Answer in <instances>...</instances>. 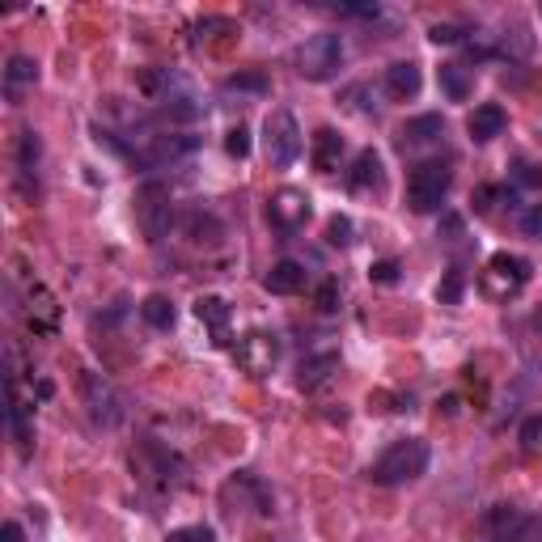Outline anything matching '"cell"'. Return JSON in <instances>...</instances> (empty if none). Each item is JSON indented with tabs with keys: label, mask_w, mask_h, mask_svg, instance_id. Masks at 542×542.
Here are the masks:
<instances>
[{
	"label": "cell",
	"mask_w": 542,
	"mask_h": 542,
	"mask_svg": "<svg viewBox=\"0 0 542 542\" xmlns=\"http://www.w3.org/2000/svg\"><path fill=\"white\" fill-rule=\"evenodd\" d=\"M483 526H487V542H530L538 521L521 513L517 504H492Z\"/></svg>",
	"instance_id": "cell-11"
},
{
	"label": "cell",
	"mask_w": 542,
	"mask_h": 542,
	"mask_svg": "<svg viewBox=\"0 0 542 542\" xmlns=\"http://www.w3.org/2000/svg\"><path fill=\"white\" fill-rule=\"evenodd\" d=\"M504 128H509V115H504V106H496V102L475 106V115L466 119V132H471L475 144H492L496 136H504Z\"/></svg>",
	"instance_id": "cell-17"
},
{
	"label": "cell",
	"mask_w": 542,
	"mask_h": 542,
	"mask_svg": "<svg viewBox=\"0 0 542 542\" xmlns=\"http://www.w3.org/2000/svg\"><path fill=\"white\" fill-rule=\"evenodd\" d=\"M521 229H526L530 238H538V242H542V204H534L526 216H521Z\"/></svg>",
	"instance_id": "cell-38"
},
{
	"label": "cell",
	"mask_w": 542,
	"mask_h": 542,
	"mask_svg": "<svg viewBox=\"0 0 542 542\" xmlns=\"http://www.w3.org/2000/svg\"><path fill=\"white\" fill-rule=\"evenodd\" d=\"M343 68V34L322 30L297 47V72L305 81H331Z\"/></svg>",
	"instance_id": "cell-4"
},
{
	"label": "cell",
	"mask_w": 542,
	"mask_h": 542,
	"mask_svg": "<svg viewBox=\"0 0 542 542\" xmlns=\"http://www.w3.org/2000/svg\"><path fill=\"white\" fill-rule=\"evenodd\" d=\"M339 369V356L335 352H318V356H305L297 365V386L301 390H318L322 382H331V373Z\"/></svg>",
	"instance_id": "cell-21"
},
{
	"label": "cell",
	"mask_w": 542,
	"mask_h": 542,
	"mask_svg": "<svg viewBox=\"0 0 542 542\" xmlns=\"http://www.w3.org/2000/svg\"><path fill=\"white\" fill-rule=\"evenodd\" d=\"M77 386H81V403H85V411H89V420H94L98 428H119V424H123V415H128V411H123L119 390L106 382L102 373L81 369Z\"/></svg>",
	"instance_id": "cell-5"
},
{
	"label": "cell",
	"mask_w": 542,
	"mask_h": 542,
	"mask_svg": "<svg viewBox=\"0 0 542 542\" xmlns=\"http://www.w3.org/2000/svg\"><path fill=\"white\" fill-rule=\"evenodd\" d=\"M420 85H424V72H420V64H415V60H394L386 68V94L394 102L415 98V94H420Z\"/></svg>",
	"instance_id": "cell-16"
},
{
	"label": "cell",
	"mask_w": 542,
	"mask_h": 542,
	"mask_svg": "<svg viewBox=\"0 0 542 542\" xmlns=\"http://www.w3.org/2000/svg\"><path fill=\"white\" fill-rule=\"evenodd\" d=\"M136 216H140V229L149 242H161L174 225V204H170V191L161 183H144L136 191Z\"/></svg>",
	"instance_id": "cell-8"
},
{
	"label": "cell",
	"mask_w": 542,
	"mask_h": 542,
	"mask_svg": "<svg viewBox=\"0 0 542 542\" xmlns=\"http://www.w3.org/2000/svg\"><path fill=\"white\" fill-rule=\"evenodd\" d=\"M513 183H517V187H530V191H538V187H542V170L534 166V161L521 157V161H513Z\"/></svg>",
	"instance_id": "cell-32"
},
{
	"label": "cell",
	"mask_w": 542,
	"mask_h": 542,
	"mask_svg": "<svg viewBox=\"0 0 542 542\" xmlns=\"http://www.w3.org/2000/svg\"><path fill=\"white\" fill-rule=\"evenodd\" d=\"M305 284H310V276H305V267L293 263V259L271 263V271L263 276V288H267L271 297H293V293H301Z\"/></svg>",
	"instance_id": "cell-15"
},
{
	"label": "cell",
	"mask_w": 542,
	"mask_h": 542,
	"mask_svg": "<svg viewBox=\"0 0 542 542\" xmlns=\"http://www.w3.org/2000/svg\"><path fill=\"white\" fill-rule=\"evenodd\" d=\"M462 288H466L462 271H445V280L437 284V301H441V305H458V301H462Z\"/></svg>",
	"instance_id": "cell-29"
},
{
	"label": "cell",
	"mask_w": 542,
	"mask_h": 542,
	"mask_svg": "<svg viewBox=\"0 0 542 542\" xmlns=\"http://www.w3.org/2000/svg\"><path fill=\"white\" fill-rule=\"evenodd\" d=\"M166 542H216V534L208 526H178L166 534Z\"/></svg>",
	"instance_id": "cell-34"
},
{
	"label": "cell",
	"mask_w": 542,
	"mask_h": 542,
	"mask_svg": "<svg viewBox=\"0 0 542 542\" xmlns=\"http://www.w3.org/2000/svg\"><path fill=\"white\" fill-rule=\"evenodd\" d=\"M183 233H187V242H195V246H216V242H221V233H225V225L216 221V212L191 208L187 221H183Z\"/></svg>",
	"instance_id": "cell-20"
},
{
	"label": "cell",
	"mask_w": 542,
	"mask_h": 542,
	"mask_svg": "<svg viewBox=\"0 0 542 542\" xmlns=\"http://www.w3.org/2000/svg\"><path fill=\"white\" fill-rule=\"evenodd\" d=\"M225 149H229V157H250V132L242 128H229V136H225Z\"/></svg>",
	"instance_id": "cell-35"
},
{
	"label": "cell",
	"mask_w": 542,
	"mask_h": 542,
	"mask_svg": "<svg viewBox=\"0 0 542 542\" xmlns=\"http://www.w3.org/2000/svg\"><path fill=\"white\" fill-rule=\"evenodd\" d=\"M538 445H542V415H530L526 428H521V449H526V454H534Z\"/></svg>",
	"instance_id": "cell-36"
},
{
	"label": "cell",
	"mask_w": 542,
	"mask_h": 542,
	"mask_svg": "<svg viewBox=\"0 0 542 542\" xmlns=\"http://www.w3.org/2000/svg\"><path fill=\"white\" fill-rule=\"evenodd\" d=\"M34 81H39V64H34L30 56H13L9 68H5V94L17 102L22 98V89H30Z\"/></svg>",
	"instance_id": "cell-26"
},
{
	"label": "cell",
	"mask_w": 542,
	"mask_h": 542,
	"mask_svg": "<svg viewBox=\"0 0 542 542\" xmlns=\"http://www.w3.org/2000/svg\"><path fill=\"white\" fill-rule=\"evenodd\" d=\"M314 305H318L322 314H335V310H339V284H335V280H322L318 293H314Z\"/></svg>",
	"instance_id": "cell-33"
},
{
	"label": "cell",
	"mask_w": 542,
	"mask_h": 542,
	"mask_svg": "<svg viewBox=\"0 0 542 542\" xmlns=\"http://www.w3.org/2000/svg\"><path fill=\"white\" fill-rule=\"evenodd\" d=\"M428 39H432V43H462V26L441 22V26H432V30H428Z\"/></svg>",
	"instance_id": "cell-37"
},
{
	"label": "cell",
	"mask_w": 542,
	"mask_h": 542,
	"mask_svg": "<svg viewBox=\"0 0 542 542\" xmlns=\"http://www.w3.org/2000/svg\"><path fill=\"white\" fill-rule=\"evenodd\" d=\"M229 94H267L271 81L263 77V72H238V77H229L225 81Z\"/></svg>",
	"instance_id": "cell-28"
},
{
	"label": "cell",
	"mask_w": 542,
	"mask_h": 542,
	"mask_svg": "<svg viewBox=\"0 0 542 542\" xmlns=\"http://www.w3.org/2000/svg\"><path fill=\"white\" fill-rule=\"evenodd\" d=\"M0 542H22V526H17V521H5V530H0Z\"/></svg>",
	"instance_id": "cell-39"
},
{
	"label": "cell",
	"mask_w": 542,
	"mask_h": 542,
	"mask_svg": "<svg viewBox=\"0 0 542 542\" xmlns=\"http://www.w3.org/2000/svg\"><path fill=\"white\" fill-rule=\"evenodd\" d=\"M382 153L377 149H360L356 161H352V170H348V187L352 191H373V187H382Z\"/></svg>",
	"instance_id": "cell-19"
},
{
	"label": "cell",
	"mask_w": 542,
	"mask_h": 542,
	"mask_svg": "<svg viewBox=\"0 0 542 542\" xmlns=\"http://www.w3.org/2000/svg\"><path fill=\"white\" fill-rule=\"evenodd\" d=\"M140 318L149 322L153 331H174V322H178L174 301H170V297H161V293H153V297H144V301H140Z\"/></svg>",
	"instance_id": "cell-27"
},
{
	"label": "cell",
	"mask_w": 542,
	"mask_h": 542,
	"mask_svg": "<svg viewBox=\"0 0 542 542\" xmlns=\"http://www.w3.org/2000/svg\"><path fill=\"white\" fill-rule=\"evenodd\" d=\"M530 322H534V331L542 335V310H534V318H530Z\"/></svg>",
	"instance_id": "cell-40"
},
{
	"label": "cell",
	"mask_w": 542,
	"mask_h": 542,
	"mask_svg": "<svg viewBox=\"0 0 542 542\" xmlns=\"http://www.w3.org/2000/svg\"><path fill=\"white\" fill-rule=\"evenodd\" d=\"M339 157H343V136L335 128H318L314 132V166L322 174H335L339 170Z\"/></svg>",
	"instance_id": "cell-23"
},
{
	"label": "cell",
	"mask_w": 542,
	"mask_h": 542,
	"mask_svg": "<svg viewBox=\"0 0 542 542\" xmlns=\"http://www.w3.org/2000/svg\"><path fill=\"white\" fill-rule=\"evenodd\" d=\"M526 284H530V263L521 259V255H509V250H500V255L487 259L483 276H479V288H483V293L492 297V301H509V297H517Z\"/></svg>",
	"instance_id": "cell-6"
},
{
	"label": "cell",
	"mask_w": 542,
	"mask_h": 542,
	"mask_svg": "<svg viewBox=\"0 0 542 542\" xmlns=\"http://www.w3.org/2000/svg\"><path fill=\"white\" fill-rule=\"evenodd\" d=\"M39 161H43V140L39 132H22L17 136V178H22L26 195H39Z\"/></svg>",
	"instance_id": "cell-12"
},
{
	"label": "cell",
	"mask_w": 542,
	"mask_h": 542,
	"mask_svg": "<svg viewBox=\"0 0 542 542\" xmlns=\"http://www.w3.org/2000/svg\"><path fill=\"white\" fill-rule=\"evenodd\" d=\"M428 458H432V449H428L424 437H403V441H394L386 454L369 466V479L382 483V487L411 483V479H420L428 471Z\"/></svg>",
	"instance_id": "cell-1"
},
{
	"label": "cell",
	"mask_w": 542,
	"mask_h": 542,
	"mask_svg": "<svg viewBox=\"0 0 542 542\" xmlns=\"http://www.w3.org/2000/svg\"><path fill=\"white\" fill-rule=\"evenodd\" d=\"M5 420H9V432H13V441L22 454H30V441H34V428H30V407L22 403V394H17V377L9 373V411H5Z\"/></svg>",
	"instance_id": "cell-18"
},
{
	"label": "cell",
	"mask_w": 542,
	"mask_h": 542,
	"mask_svg": "<svg viewBox=\"0 0 542 542\" xmlns=\"http://www.w3.org/2000/svg\"><path fill=\"white\" fill-rule=\"evenodd\" d=\"M195 136L187 132H178V136H149V149L140 153V166H166V161H178V157H187L195 153Z\"/></svg>",
	"instance_id": "cell-13"
},
{
	"label": "cell",
	"mask_w": 542,
	"mask_h": 542,
	"mask_svg": "<svg viewBox=\"0 0 542 542\" xmlns=\"http://www.w3.org/2000/svg\"><path fill=\"white\" fill-rule=\"evenodd\" d=\"M399 276H403V263L399 259H377L369 267V280L373 284H399Z\"/></svg>",
	"instance_id": "cell-31"
},
{
	"label": "cell",
	"mask_w": 542,
	"mask_h": 542,
	"mask_svg": "<svg viewBox=\"0 0 542 542\" xmlns=\"http://www.w3.org/2000/svg\"><path fill=\"white\" fill-rule=\"evenodd\" d=\"M445 136V119L441 115H415L403 123V144H437Z\"/></svg>",
	"instance_id": "cell-24"
},
{
	"label": "cell",
	"mask_w": 542,
	"mask_h": 542,
	"mask_svg": "<svg viewBox=\"0 0 542 542\" xmlns=\"http://www.w3.org/2000/svg\"><path fill=\"white\" fill-rule=\"evenodd\" d=\"M487 51H492V56H504V60H526L534 51V34L521 22H513L500 34H487Z\"/></svg>",
	"instance_id": "cell-14"
},
{
	"label": "cell",
	"mask_w": 542,
	"mask_h": 542,
	"mask_svg": "<svg viewBox=\"0 0 542 542\" xmlns=\"http://www.w3.org/2000/svg\"><path fill=\"white\" fill-rule=\"evenodd\" d=\"M149 89L157 94V102L166 106V115L170 119H183V123H191V119H204L208 115V102H204V94L195 89L183 72H153L149 77Z\"/></svg>",
	"instance_id": "cell-2"
},
{
	"label": "cell",
	"mask_w": 542,
	"mask_h": 542,
	"mask_svg": "<svg viewBox=\"0 0 542 542\" xmlns=\"http://www.w3.org/2000/svg\"><path fill=\"white\" fill-rule=\"evenodd\" d=\"M310 216H314L310 195L297 191V187H280V191L267 200V221L276 225L280 233H297V229H305V225H310Z\"/></svg>",
	"instance_id": "cell-9"
},
{
	"label": "cell",
	"mask_w": 542,
	"mask_h": 542,
	"mask_svg": "<svg viewBox=\"0 0 542 542\" xmlns=\"http://www.w3.org/2000/svg\"><path fill=\"white\" fill-rule=\"evenodd\" d=\"M441 89L449 102H466L475 94V77L466 64H441Z\"/></svg>",
	"instance_id": "cell-25"
},
{
	"label": "cell",
	"mask_w": 542,
	"mask_h": 542,
	"mask_svg": "<svg viewBox=\"0 0 542 542\" xmlns=\"http://www.w3.org/2000/svg\"><path fill=\"white\" fill-rule=\"evenodd\" d=\"M352 233H356V225L348 221V216H331V221H327V242H331V246H339V250L356 242Z\"/></svg>",
	"instance_id": "cell-30"
},
{
	"label": "cell",
	"mask_w": 542,
	"mask_h": 542,
	"mask_svg": "<svg viewBox=\"0 0 542 542\" xmlns=\"http://www.w3.org/2000/svg\"><path fill=\"white\" fill-rule=\"evenodd\" d=\"M195 318L212 327L216 343H229V301L225 297H200L195 301Z\"/></svg>",
	"instance_id": "cell-22"
},
{
	"label": "cell",
	"mask_w": 542,
	"mask_h": 542,
	"mask_svg": "<svg viewBox=\"0 0 542 542\" xmlns=\"http://www.w3.org/2000/svg\"><path fill=\"white\" fill-rule=\"evenodd\" d=\"M263 144H267L271 166L288 170L301 157V128H297V119L288 115V111H271L267 123H263Z\"/></svg>",
	"instance_id": "cell-7"
},
{
	"label": "cell",
	"mask_w": 542,
	"mask_h": 542,
	"mask_svg": "<svg viewBox=\"0 0 542 542\" xmlns=\"http://www.w3.org/2000/svg\"><path fill=\"white\" fill-rule=\"evenodd\" d=\"M449 187H454V170H449L445 161H424V166H415L407 178V208L420 216L437 212L445 204Z\"/></svg>",
	"instance_id": "cell-3"
},
{
	"label": "cell",
	"mask_w": 542,
	"mask_h": 542,
	"mask_svg": "<svg viewBox=\"0 0 542 542\" xmlns=\"http://www.w3.org/2000/svg\"><path fill=\"white\" fill-rule=\"evenodd\" d=\"M233 356H238L242 373L267 377L271 369H276V360H280V339L271 331H250V335H242L238 348H233Z\"/></svg>",
	"instance_id": "cell-10"
}]
</instances>
